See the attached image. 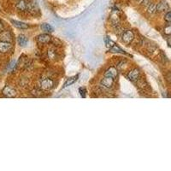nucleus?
<instances>
[{"label":"nucleus","instance_id":"f03ea898","mask_svg":"<svg viewBox=\"0 0 171 171\" xmlns=\"http://www.w3.org/2000/svg\"><path fill=\"white\" fill-rule=\"evenodd\" d=\"M2 93L7 97V98H14L16 95V92L14 88L10 87L9 86H6L4 87V88L2 91Z\"/></svg>","mask_w":171,"mask_h":171},{"label":"nucleus","instance_id":"a211bd4d","mask_svg":"<svg viewBox=\"0 0 171 171\" xmlns=\"http://www.w3.org/2000/svg\"><path fill=\"white\" fill-rule=\"evenodd\" d=\"M148 12L150 14H153L156 12V4L154 3H151L148 7Z\"/></svg>","mask_w":171,"mask_h":171},{"label":"nucleus","instance_id":"1a4fd4ad","mask_svg":"<svg viewBox=\"0 0 171 171\" xmlns=\"http://www.w3.org/2000/svg\"><path fill=\"white\" fill-rule=\"evenodd\" d=\"M0 40L2 41H7L10 42L12 40V35L9 31H3L0 33Z\"/></svg>","mask_w":171,"mask_h":171},{"label":"nucleus","instance_id":"f3484780","mask_svg":"<svg viewBox=\"0 0 171 171\" xmlns=\"http://www.w3.org/2000/svg\"><path fill=\"white\" fill-rule=\"evenodd\" d=\"M110 52H116V53H123V54H126V52H125L122 49H121L119 46H115V44L112 46L110 47Z\"/></svg>","mask_w":171,"mask_h":171},{"label":"nucleus","instance_id":"6e6552de","mask_svg":"<svg viewBox=\"0 0 171 171\" xmlns=\"http://www.w3.org/2000/svg\"><path fill=\"white\" fill-rule=\"evenodd\" d=\"M11 49V44L7 41H0V52L6 53Z\"/></svg>","mask_w":171,"mask_h":171},{"label":"nucleus","instance_id":"5701e85b","mask_svg":"<svg viewBox=\"0 0 171 171\" xmlns=\"http://www.w3.org/2000/svg\"><path fill=\"white\" fill-rule=\"evenodd\" d=\"M3 29V22L0 21V31H2Z\"/></svg>","mask_w":171,"mask_h":171},{"label":"nucleus","instance_id":"9d476101","mask_svg":"<svg viewBox=\"0 0 171 171\" xmlns=\"http://www.w3.org/2000/svg\"><path fill=\"white\" fill-rule=\"evenodd\" d=\"M38 41L41 44H47V43H50L51 40H52V38L50 35L46 34H40L38 36L37 38Z\"/></svg>","mask_w":171,"mask_h":171},{"label":"nucleus","instance_id":"39448f33","mask_svg":"<svg viewBox=\"0 0 171 171\" xmlns=\"http://www.w3.org/2000/svg\"><path fill=\"white\" fill-rule=\"evenodd\" d=\"M139 71L137 68H134L133 70H131L128 74H127V79L131 81H135L139 79Z\"/></svg>","mask_w":171,"mask_h":171},{"label":"nucleus","instance_id":"7ed1b4c3","mask_svg":"<svg viewBox=\"0 0 171 171\" xmlns=\"http://www.w3.org/2000/svg\"><path fill=\"white\" fill-rule=\"evenodd\" d=\"M101 86L105 88H111L112 87L113 84H114V79L113 78H111V77H107V76H105V78L101 80L100 82Z\"/></svg>","mask_w":171,"mask_h":171},{"label":"nucleus","instance_id":"423d86ee","mask_svg":"<svg viewBox=\"0 0 171 171\" xmlns=\"http://www.w3.org/2000/svg\"><path fill=\"white\" fill-rule=\"evenodd\" d=\"M169 9H170V6L167 3V2L162 1L158 3V4H156V12H164V11L168 10Z\"/></svg>","mask_w":171,"mask_h":171},{"label":"nucleus","instance_id":"4be33fe9","mask_svg":"<svg viewBox=\"0 0 171 171\" xmlns=\"http://www.w3.org/2000/svg\"><path fill=\"white\" fill-rule=\"evenodd\" d=\"M164 33H165V34H167V35H170L171 34V27L169 25L167 27H165L164 28Z\"/></svg>","mask_w":171,"mask_h":171},{"label":"nucleus","instance_id":"0eeeda50","mask_svg":"<svg viewBox=\"0 0 171 171\" xmlns=\"http://www.w3.org/2000/svg\"><path fill=\"white\" fill-rule=\"evenodd\" d=\"M27 10L29 13L34 15L37 12H39V8H38L37 4L34 2H29V3H27Z\"/></svg>","mask_w":171,"mask_h":171},{"label":"nucleus","instance_id":"aec40b11","mask_svg":"<svg viewBox=\"0 0 171 171\" xmlns=\"http://www.w3.org/2000/svg\"><path fill=\"white\" fill-rule=\"evenodd\" d=\"M79 92H80V96L82 98H86V93H87V91H86V89L84 87H80L79 89Z\"/></svg>","mask_w":171,"mask_h":171},{"label":"nucleus","instance_id":"f8f14e48","mask_svg":"<svg viewBox=\"0 0 171 171\" xmlns=\"http://www.w3.org/2000/svg\"><path fill=\"white\" fill-rule=\"evenodd\" d=\"M11 23L17 28H21V29H27L28 27V25L22 22V21H15V20H11Z\"/></svg>","mask_w":171,"mask_h":171},{"label":"nucleus","instance_id":"6ab92c4d","mask_svg":"<svg viewBox=\"0 0 171 171\" xmlns=\"http://www.w3.org/2000/svg\"><path fill=\"white\" fill-rule=\"evenodd\" d=\"M164 20L168 22V23H170L171 21V12L170 11H169V12H167V14L165 15V16H164Z\"/></svg>","mask_w":171,"mask_h":171},{"label":"nucleus","instance_id":"9b49d317","mask_svg":"<svg viewBox=\"0 0 171 171\" xmlns=\"http://www.w3.org/2000/svg\"><path fill=\"white\" fill-rule=\"evenodd\" d=\"M105 76L113 78L115 80V78H116V76H117V70H116V68H115L114 67H111L105 73Z\"/></svg>","mask_w":171,"mask_h":171},{"label":"nucleus","instance_id":"412c9836","mask_svg":"<svg viewBox=\"0 0 171 171\" xmlns=\"http://www.w3.org/2000/svg\"><path fill=\"white\" fill-rule=\"evenodd\" d=\"M15 65V60H12V61L9 62V66H8V69H9V70H10V69L14 68Z\"/></svg>","mask_w":171,"mask_h":171},{"label":"nucleus","instance_id":"ddd939ff","mask_svg":"<svg viewBox=\"0 0 171 171\" xmlns=\"http://www.w3.org/2000/svg\"><path fill=\"white\" fill-rule=\"evenodd\" d=\"M27 2L25 0H19L16 3V8L20 11H25L27 10Z\"/></svg>","mask_w":171,"mask_h":171},{"label":"nucleus","instance_id":"20e7f679","mask_svg":"<svg viewBox=\"0 0 171 171\" xmlns=\"http://www.w3.org/2000/svg\"><path fill=\"white\" fill-rule=\"evenodd\" d=\"M53 84L54 83H53L52 80H51L49 78H46L41 80V87L45 90H50L51 88H52Z\"/></svg>","mask_w":171,"mask_h":171},{"label":"nucleus","instance_id":"dca6fc26","mask_svg":"<svg viewBox=\"0 0 171 171\" xmlns=\"http://www.w3.org/2000/svg\"><path fill=\"white\" fill-rule=\"evenodd\" d=\"M40 27H41V29L44 32H46V33H51V32L53 31L52 27L50 24H48V23H43V24H41Z\"/></svg>","mask_w":171,"mask_h":171},{"label":"nucleus","instance_id":"4468645a","mask_svg":"<svg viewBox=\"0 0 171 171\" xmlns=\"http://www.w3.org/2000/svg\"><path fill=\"white\" fill-rule=\"evenodd\" d=\"M27 41H28L27 38L23 34H20L17 38V42H18L19 46H25L27 45Z\"/></svg>","mask_w":171,"mask_h":171},{"label":"nucleus","instance_id":"f257e3e1","mask_svg":"<svg viewBox=\"0 0 171 171\" xmlns=\"http://www.w3.org/2000/svg\"><path fill=\"white\" fill-rule=\"evenodd\" d=\"M134 38V34L132 31L130 30H127L124 33H122V35H121V40L124 43L126 44H129L133 41Z\"/></svg>","mask_w":171,"mask_h":171},{"label":"nucleus","instance_id":"2eb2a0df","mask_svg":"<svg viewBox=\"0 0 171 171\" xmlns=\"http://www.w3.org/2000/svg\"><path fill=\"white\" fill-rule=\"evenodd\" d=\"M78 78H79V75H78V74H77V75H75V76H73V77L69 78V79H68V80H66V82L63 84L62 88H66V87H68V86H71L72 84H74V83L78 80Z\"/></svg>","mask_w":171,"mask_h":171}]
</instances>
